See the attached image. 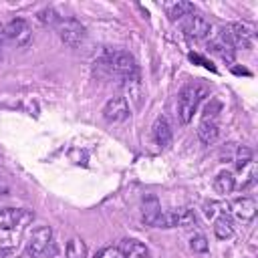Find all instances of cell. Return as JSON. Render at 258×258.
Masks as SVG:
<instances>
[{
	"label": "cell",
	"mask_w": 258,
	"mask_h": 258,
	"mask_svg": "<svg viewBox=\"0 0 258 258\" xmlns=\"http://www.w3.org/2000/svg\"><path fill=\"white\" fill-rule=\"evenodd\" d=\"M95 258H121V254H119L117 248L107 246V248H101V250L95 254Z\"/></svg>",
	"instance_id": "25"
},
{
	"label": "cell",
	"mask_w": 258,
	"mask_h": 258,
	"mask_svg": "<svg viewBox=\"0 0 258 258\" xmlns=\"http://www.w3.org/2000/svg\"><path fill=\"white\" fill-rule=\"evenodd\" d=\"M26 252L32 258H42L48 252H52V230L48 226H38L32 230L28 244H26Z\"/></svg>",
	"instance_id": "3"
},
{
	"label": "cell",
	"mask_w": 258,
	"mask_h": 258,
	"mask_svg": "<svg viewBox=\"0 0 258 258\" xmlns=\"http://www.w3.org/2000/svg\"><path fill=\"white\" fill-rule=\"evenodd\" d=\"M214 234L220 240L232 238V234H234V222H232V218L228 214H222V216L216 218V222H214Z\"/></svg>",
	"instance_id": "16"
},
{
	"label": "cell",
	"mask_w": 258,
	"mask_h": 258,
	"mask_svg": "<svg viewBox=\"0 0 258 258\" xmlns=\"http://www.w3.org/2000/svg\"><path fill=\"white\" fill-rule=\"evenodd\" d=\"M16 248L14 246H2L0 248V258H16Z\"/></svg>",
	"instance_id": "26"
},
{
	"label": "cell",
	"mask_w": 258,
	"mask_h": 258,
	"mask_svg": "<svg viewBox=\"0 0 258 258\" xmlns=\"http://www.w3.org/2000/svg\"><path fill=\"white\" fill-rule=\"evenodd\" d=\"M220 40L228 48H250L252 46V30L246 24L230 22L220 28Z\"/></svg>",
	"instance_id": "2"
},
{
	"label": "cell",
	"mask_w": 258,
	"mask_h": 258,
	"mask_svg": "<svg viewBox=\"0 0 258 258\" xmlns=\"http://www.w3.org/2000/svg\"><path fill=\"white\" fill-rule=\"evenodd\" d=\"M103 58L107 60V64L111 67V71L117 73L119 77L137 73V62H135L133 54H129L127 50H105Z\"/></svg>",
	"instance_id": "5"
},
{
	"label": "cell",
	"mask_w": 258,
	"mask_h": 258,
	"mask_svg": "<svg viewBox=\"0 0 258 258\" xmlns=\"http://www.w3.org/2000/svg\"><path fill=\"white\" fill-rule=\"evenodd\" d=\"M206 95H208V89L204 85H198V83H191V85L181 89L179 99H177V117L183 125H187L194 119V113Z\"/></svg>",
	"instance_id": "1"
},
{
	"label": "cell",
	"mask_w": 258,
	"mask_h": 258,
	"mask_svg": "<svg viewBox=\"0 0 258 258\" xmlns=\"http://www.w3.org/2000/svg\"><path fill=\"white\" fill-rule=\"evenodd\" d=\"M121 258H149V250L145 244H141L139 240L133 238H125L121 240V244L117 246Z\"/></svg>",
	"instance_id": "11"
},
{
	"label": "cell",
	"mask_w": 258,
	"mask_h": 258,
	"mask_svg": "<svg viewBox=\"0 0 258 258\" xmlns=\"http://www.w3.org/2000/svg\"><path fill=\"white\" fill-rule=\"evenodd\" d=\"M210 30H212L210 22H208L204 16H200V14H189L187 20L183 22V32H185L189 38H194V40L208 38V36H210Z\"/></svg>",
	"instance_id": "8"
},
{
	"label": "cell",
	"mask_w": 258,
	"mask_h": 258,
	"mask_svg": "<svg viewBox=\"0 0 258 258\" xmlns=\"http://www.w3.org/2000/svg\"><path fill=\"white\" fill-rule=\"evenodd\" d=\"M175 212H177V226L179 228H191V226L198 224V218L189 208H181V210H175Z\"/></svg>",
	"instance_id": "20"
},
{
	"label": "cell",
	"mask_w": 258,
	"mask_h": 258,
	"mask_svg": "<svg viewBox=\"0 0 258 258\" xmlns=\"http://www.w3.org/2000/svg\"><path fill=\"white\" fill-rule=\"evenodd\" d=\"M153 139L159 147H169L171 145V125L167 117H157L153 123Z\"/></svg>",
	"instance_id": "12"
},
{
	"label": "cell",
	"mask_w": 258,
	"mask_h": 258,
	"mask_svg": "<svg viewBox=\"0 0 258 258\" xmlns=\"http://www.w3.org/2000/svg\"><path fill=\"white\" fill-rule=\"evenodd\" d=\"M38 20L42 22V24H48V26H56L58 22H60V16L52 10V8H44V10H40L38 12Z\"/></svg>",
	"instance_id": "23"
},
{
	"label": "cell",
	"mask_w": 258,
	"mask_h": 258,
	"mask_svg": "<svg viewBox=\"0 0 258 258\" xmlns=\"http://www.w3.org/2000/svg\"><path fill=\"white\" fill-rule=\"evenodd\" d=\"M67 258H87V246L81 238H71L67 242Z\"/></svg>",
	"instance_id": "19"
},
{
	"label": "cell",
	"mask_w": 258,
	"mask_h": 258,
	"mask_svg": "<svg viewBox=\"0 0 258 258\" xmlns=\"http://www.w3.org/2000/svg\"><path fill=\"white\" fill-rule=\"evenodd\" d=\"M216 208H218V204H216V202H210V204H206V206H204V214H206L208 218H214V216H216V212H218Z\"/></svg>",
	"instance_id": "27"
},
{
	"label": "cell",
	"mask_w": 258,
	"mask_h": 258,
	"mask_svg": "<svg viewBox=\"0 0 258 258\" xmlns=\"http://www.w3.org/2000/svg\"><path fill=\"white\" fill-rule=\"evenodd\" d=\"M4 36L8 40H12L16 46H28L30 40H32V30L28 26L26 20L22 18H16V20H10L4 28Z\"/></svg>",
	"instance_id": "6"
},
{
	"label": "cell",
	"mask_w": 258,
	"mask_h": 258,
	"mask_svg": "<svg viewBox=\"0 0 258 258\" xmlns=\"http://www.w3.org/2000/svg\"><path fill=\"white\" fill-rule=\"evenodd\" d=\"M208 240H206V236H202V234H198V236H194L191 240H189V248L194 250V252H208Z\"/></svg>",
	"instance_id": "24"
},
{
	"label": "cell",
	"mask_w": 258,
	"mask_h": 258,
	"mask_svg": "<svg viewBox=\"0 0 258 258\" xmlns=\"http://www.w3.org/2000/svg\"><path fill=\"white\" fill-rule=\"evenodd\" d=\"M194 14V4L191 2H173L167 6V16L171 20H179L183 16H189Z\"/></svg>",
	"instance_id": "18"
},
{
	"label": "cell",
	"mask_w": 258,
	"mask_h": 258,
	"mask_svg": "<svg viewBox=\"0 0 258 258\" xmlns=\"http://www.w3.org/2000/svg\"><path fill=\"white\" fill-rule=\"evenodd\" d=\"M198 137L202 143L210 145L220 137V123L218 121H202L198 127Z\"/></svg>",
	"instance_id": "15"
},
{
	"label": "cell",
	"mask_w": 258,
	"mask_h": 258,
	"mask_svg": "<svg viewBox=\"0 0 258 258\" xmlns=\"http://www.w3.org/2000/svg\"><path fill=\"white\" fill-rule=\"evenodd\" d=\"M220 111H222V103L212 99L206 107H204V113H202V121H218L220 117Z\"/></svg>",
	"instance_id": "21"
},
{
	"label": "cell",
	"mask_w": 258,
	"mask_h": 258,
	"mask_svg": "<svg viewBox=\"0 0 258 258\" xmlns=\"http://www.w3.org/2000/svg\"><path fill=\"white\" fill-rule=\"evenodd\" d=\"M121 87H123V91L127 93L129 99H133L135 103H139V99H141V81H139V73H131V75L121 77ZM127 97H125V99H127Z\"/></svg>",
	"instance_id": "14"
},
{
	"label": "cell",
	"mask_w": 258,
	"mask_h": 258,
	"mask_svg": "<svg viewBox=\"0 0 258 258\" xmlns=\"http://www.w3.org/2000/svg\"><path fill=\"white\" fill-rule=\"evenodd\" d=\"M230 210H232V214H234L238 220L250 222V220L256 216L258 206H256V202H254L252 198H238V200H234V202L230 204Z\"/></svg>",
	"instance_id": "10"
},
{
	"label": "cell",
	"mask_w": 258,
	"mask_h": 258,
	"mask_svg": "<svg viewBox=\"0 0 258 258\" xmlns=\"http://www.w3.org/2000/svg\"><path fill=\"white\" fill-rule=\"evenodd\" d=\"M161 204L155 196H145L141 202V220L145 226H157L159 216H161Z\"/></svg>",
	"instance_id": "9"
},
{
	"label": "cell",
	"mask_w": 258,
	"mask_h": 258,
	"mask_svg": "<svg viewBox=\"0 0 258 258\" xmlns=\"http://www.w3.org/2000/svg\"><path fill=\"white\" fill-rule=\"evenodd\" d=\"M28 214L24 210H16V208H0V228L2 230H10L16 228L22 220H26Z\"/></svg>",
	"instance_id": "13"
},
{
	"label": "cell",
	"mask_w": 258,
	"mask_h": 258,
	"mask_svg": "<svg viewBox=\"0 0 258 258\" xmlns=\"http://www.w3.org/2000/svg\"><path fill=\"white\" fill-rule=\"evenodd\" d=\"M103 117L109 123H121L129 117V103L125 97H113L103 107Z\"/></svg>",
	"instance_id": "7"
},
{
	"label": "cell",
	"mask_w": 258,
	"mask_h": 258,
	"mask_svg": "<svg viewBox=\"0 0 258 258\" xmlns=\"http://www.w3.org/2000/svg\"><path fill=\"white\" fill-rule=\"evenodd\" d=\"M236 181H234V175L230 171H220L216 177H214V189L218 194H230L234 189Z\"/></svg>",
	"instance_id": "17"
},
{
	"label": "cell",
	"mask_w": 258,
	"mask_h": 258,
	"mask_svg": "<svg viewBox=\"0 0 258 258\" xmlns=\"http://www.w3.org/2000/svg\"><path fill=\"white\" fill-rule=\"evenodd\" d=\"M56 30H58L60 40L71 48L79 46L87 36V28L77 18H64V20L60 18V22L56 24Z\"/></svg>",
	"instance_id": "4"
},
{
	"label": "cell",
	"mask_w": 258,
	"mask_h": 258,
	"mask_svg": "<svg viewBox=\"0 0 258 258\" xmlns=\"http://www.w3.org/2000/svg\"><path fill=\"white\" fill-rule=\"evenodd\" d=\"M234 161H236V167H238V169H244V167L252 161V149L246 147V145H240V147L236 149Z\"/></svg>",
	"instance_id": "22"
}]
</instances>
